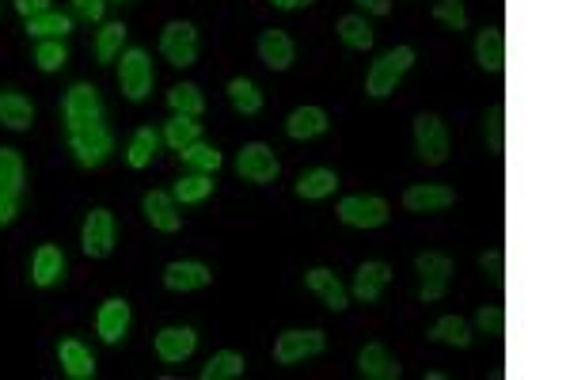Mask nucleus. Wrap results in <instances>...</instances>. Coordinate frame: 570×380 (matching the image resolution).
<instances>
[{
  "label": "nucleus",
  "instance_id": "nucleus-1",
  "mask_svg": "<svg viewBox=\"0 0 570 380\" xmlns=\"http://www.w3.org/2000/svg\"><path fill=\"white\" fill-rule=\"evenodd\" d=\"M411 65H415V50H411V46H396V50L380 54L377 61H373V69H369V76H365V92L373 95V99L392 95Z\"/></svg>",
  "mask_w": 570,
  "mask_h": 380
},
{
  "label": "nucleus",
  "instance_id": "nucleus-2",
  "mask_svg": "<svg viewBox=\"0 0 570 380\" xmlns=\"http://www.w3.org/2000/svg\"><path fill=\"white\" fill-rule=\"evenodd\" d=\"M114 149V137L103 122H88V126H73L69 130V152L76 156L80 168H99Z\"/></svg>",
  "mask_w": 570,
  "mask_h": 380
},
{
  "label": "nucleus",
  "instance_id": "nucleus-3",
  "mask_svg": "<svg viewBox=\"0 0 570 380\" xmlns=\"http://www.w3.org/2000/svg\"><path fill=\"white\" fill-rule=\"evenodd\" d=\"M415 149L422 156V164H430V168H441L449 160V130L437 114L422 111L415 118Z\"/></svg>",
  "mask_w": 570,
  "mask_h": 380
},
{
  "label": "nucleus",
  "instance_id": "nucleus-4",
  "mask_svg": "<svg viewBox=\"0 0 570 380\" xmlns=\"http://www.w3.org/2000/svg\"><path fill=\"white\" fill-rule=\"evenodd\" d=\"M160 54L168 65L175 69H187L198 61V31H194V23L187 19H171L168 27H164V35H160Z\"/></svg>",
  "mask_w": 570,
  "mask_h": 380
},
{
  "label": "nucleus",
  "instance_id": "nucleus-5",
  "mask_svg": "<svg viewBox=\"0 0 570 380\" xmlns=\"http://www.w3.org/2000/svg\"><path fill=\"white\" fill-rule=\"evenodd\" d=\"M339 221L350 228H380L388 225V217H392V209L384 198L377 194H350V198H342L339 202Z\"/></svg>",
  "mask_w": 570,
  "mask_h": 380
},
{
  "label": "nucleus",
  "instance_id": "nucleus-6",
  "mask_svg": "<svg viewBox=\"0 0 570 380\" xmlns=\"http://www.w3.org/2000/svg\"><path fill=\"white\" fill-rule=\"evenodd\" d=\"M236 171L244 175L247 183L266 187V183H274V179H278L282 164H278V156H274L270 145H263V141H247L244 149H240V156H236Z\"/></svg>",
  "mask_w": 570,
  "mask_h": 380
},
{
  "label": "nucleus",
  "instance_id": "nucleus-7",
  "mask_svg": "<svg viewBox=\"0 0 570 380\" xmlns=\"http://www.w3.org/2000/svg\"><path fill=\"white\" fill-rule=\"evenodd\" d=\"M152 61H149V54L145 50H126L122 54V65H118V84H122V95L130 99V103H141L145 95L152 92Z\"/></svg>",
  "mask_w": 570,
  "mask_h": 380
},
{
  "label": "nucleus",
  "instance_id": "nucleus-8",
  "mask_svg": "<svg viewBox=\"0 0 570 380\" xmlns=\"http://www.w3.org/2000/svg\"><path fill=\"white\" fill-rule=\"evenodd\" d=\"M415 270L422 274V289H418V297L426 304H434L445 297V289H449V274H453V259L449 255H441V251H422L415 259Z\"/></svg>",
  "mask_w": 570,
  "mask_h": 380
},
{
  "label": "nucleus",
  "instance_id": "nucleus-9",
  "mask_svg": "<svg viewBox=\"0 0 570 380\" xmlns=\"http://www.w3.org/2000/svg\"><path fill=\"white\" fill-rule=\"evenodd\" d=\"M80 247L88 259H107L114 251V217L111 209L95 206L88 217H84V228H80Z\"/></svg>",
  "mask_w": 570,
  "mask_h": 380
},
{
  "label": "nucleus",
  "instance_id": "nucleus-10",
  "mask_svg": "<svg viewBox=\"0 0 570 380\" xmlns=\"http://www.w3.org/2000/svg\"><path fill=\"white\" fill-rule=\"evenodd\" d=\"M327 350V335L323 331H285V335H278V342H274V361L278 365H297V361L304 358H316V354H323Z\"/></svg>",
  "mask_w": 570,
  "mask_h": 380
},
{
  "label": "nucleus",
  "instance_id": "nucleus-11",
  "mask_svg": "<svg viewBox=\"0 0 570 380\" xmlns=\"http://www.w3.org/2000/svg\"><path fill=\"white\" fill-rule=\"evenodd\" d=\"M65 122H69V130L73 126H88V122H99L103 118V99L95 92L92 84H73L69 95H65Z\"/></svg>",
  "mask_w": 570,
  "mask_h": 380
},
{
  "label": "nucleus",
  "instance_id": "nucleus-12",
  "mask_svg": "<svg viewBox=\"0 0 570 380\" xmlns=\"http://www.w3.org/2000/svg\"><path fill=\"white\" fill-rule=\"evenodd\" d=\"M213 282L206 263H194V259H175L164 266V285L171 293H194V289H206Z\"/></svg>",
  "mask_w": 570,
  "mask_h": 380
},
{
  "label": "nucleus",
  "instance_id": "nucleus-13",
  "mask_svg": "<svg viewBox=\"0 0 570 380\" xmlns=\"http://www.w3.org/2000/svg\"><path fill=\"white\" fill-rule=\"evenodd\" d=\"M130 304L122 301V297H111V301H103V308H99V316H95V331H99V339L103 342H122L126 339V331H130Z\"/></svg>",
  "mask_w": 570,
  "mask_h": 380
},
{
  "label": "nucleus",
  "instance_id": "nucleus-14",
  "mask_svg": "<svg viewBox=\"0 0 570 380\" xmlns=\"http://www.w3.org/2000/svg\"><path fill=\"white\" fill-rule=\"evenodd\" d=\"M358 369H361V377H369V380H399L403 377V365H399V361L388 354V346H380V342L361 346Z\"/></svg>",
  "mask_w": 570,
  "mask_h": 380
},
{
  "label": "nucleus",
  "instance_id": "nucleus-15",
  "mask_svg": "<svg viewBox=\"0 0 570 380\" xmlns=\"http://www.w3.org/2000/svg\"><path fill=\"white\" fill-rule=\"evenodd\" d=\"M141 209H145L149 225L160 228V232H179V228H183V213L175 209V198L164 194V190H149V194L141 198Z\"/></svg>",
  "mask_w": 570,
  "mask_h": 380
},
{
  "label": "nucleus",
  "instance_id": "nucleus-16",
  "mask_svg": "<svg viewBox=\"0 0 570 380\" xmlns=\"http://www.w3.org/2000/svg\"><path fill=\"white\" fill-rule=\"evenodd\" d=\"M194 346H198L194 327H164V331L156 335V358L175 365V361H187L190 354H194Z\"/></svg>",
  "mask_w": 570,
  "mask_h": 380
},
{
  "label": "nucleus",
  "instance_id": "nucleus-17",
  "mask_svg": "<svg viewBox=\"0 0 570 380\" xmlns=\"http://www.w3.org/2000/svg\"><path fill=\"white\" fill-rule=\"evenodd\" d=\"M304 285H308V289H312V293H316V297H320V301L327 304L331 312H346V308H350V297H346V289H342V282L335 278V274H331V270H327V266H316V270H308V274H304Z\"/></svg>",
  "mask_w": 570,
  "mask_h": 380
},
{
  "label": "nucleus",
  "instance_id": "nucleus-18",
  "mask_svg": "<svg viewBox=\"0 0 570 380\" xmlns=\"http://www.w3.org/2000/svg\"><path fill=\"white\" fill-rule=\"evenodd\" d=\"M456 202V194L449 187H437V183H422V187H411L403 194V209L407 213H441Z\"/></svg>",
  "mask_w": 570,
  "mask_h": 380
},
{
  "label": "nucleus",
  "instance_id": "nucleus-19",
  "mask_svg": "<svg viewBox=\"0 0 570 380\" xmlns=\"http://www.w3.org/2000/svg\"><path fill=\"white\" fill-rule=\"evenodd\" d=\"M57 361H61V373L69 380H92L95 377V358L92 350L80 339H65L57 346Z\"/></svg>",
  "mask_w": 570,
  "mask_h": 380
},
{
  "label": "nucleus",
  "instance_id": "nucleus-20",
  "mask_svg": "<svg viewBox=\"0 0 570 380\" xmlns=\"http://www.w3.org/2000/svg\"><path fill=\"white\" fill-rule=\"evenodd\" d=\"M475 61L483 73H502L506 69V35L498 27H483L479 38H475Z\"/></svg>",
  "mask_w": 570,
  "mask_h": 380
},
{
  "label": "nucleus",
  "instance_id": "nucleus-21",
  "mask_svg": "<svg viewBox=\"0 0 570 380\" xmlns=\"http://www.w3.org/2000/svg\"><path fill=\"white\" fill-rule=\"evenodd\" d=\"M259 61H263L266 69H274V73H285L289 65H293V38L278 31V27H270L259 35Z\"/></svg>",
  "mask_w": 570,
  "mask_h": 380
},
{
  "label": "nucleus",
  "instance_id": "nucleus-22",
  "mask_svg": "<svg viewBox=\"0 0 570 380\" xmlns=\"http://www.w3.org/2000/svg\"><path fill=\"white\" fill-rule=\"evenodd\" d=\"M388 282H392V266L388 263H361L358 274H354V297L361 304H377Z\"/></svg>",
  "mask_w": 570,
  "mask_h": 380
},
{
  "label": "nucleus",
  "instance_id": "nucleus-23",
  "mask_svg": "<svg viewBox=\"0 0 570 380\" xmlns=\"http://www.w3.org/2000/svg\"><path fill=\"white\" fill-rule=\"evenodd\" d=\"M327 111L323 107H297V111L285 118V133L293 137V141H312V137H320L327 133Z\"/></svg>",
  "mask_w": 570,
  "mask_h": 380
},
{
  "label": "nucleus",
  "instance_id": "nucleus-24",
  "mask_svg": "<svg viewBox=\"0 0 570 380\" xmlns=\"http://www.w3.org/2000/svg\"><path fill=\"white\" fill-rule=\"evenodd\" d=\"M61 274H65V255H61V247L42 244L35 251V259H31V282L46 289V285L61 282Z\"/></svg>",
  "mask_w": 570,
  "mask_h": 380
},
{
  "label": "nucleus",
  "instance_id": "nucleus-25",
  "mask_svg": "<svg viewBox=\"0 0 570 380\" xmlns=\"http://www.w3.org/2000/svg\"><path fill=\"white\" fill-rule=\"evenodd\" d=\"M31 122H35V107H31V99L19 92H0V126H8V130H31Z\"/></svg>",
  "mask_w": 570,
  "mask_h": 380
},
{
  "label": "nucleus",
  "instance_id": "nucleus-26",
  "mask_svg": "<svg viewBox=\"0 0 570 380\" xmlns=\"http://www.w3.org/2000/svg\"><path fill=\"white\" fill-rule=\"evenodd\" d=\"M335 187H339V175H335V171L312 168L297 179V198H304V202H320L327 194H335Z\"/></svg>",
  "mask_w": 570,
  "mask_h": 380
},
{
  "label": "nucleus",
  "instance_id": "nucleus-27",
  "mask_svg": "<svg viewBox=\"0 0 570 380\" xmlns=\"http://www.w3.org/2000/svg\"><path fill=\"white\" fill-rule=\"evenodd\" d=\"M160 152V133L152 130V126H141V130H133L130 137V149H126V164L130 168H149L152 164V156Z\"/></svg>",
  "mask_w": 570,
  "mask_h": 380
},
{
  "label": "nucleus",
  "instance_id": "nucleus-28",
  "mask_svg": "<svg viewBox=\"0 0 570 380\" xmlns=\"http://www.w3.org/2000/svg\"><path fill=\"white\" fill-rule=\"evenodd\" d=\"M225 92H228V103H232L240 114H259V111H263V92L255 88V80H247V76H232Z\"/></svg>",
  "mask_w": 570,
  "mask_h": 380
},
{
  "label": "nucleus",
  "instance_id": "nucleus-29",
  "mask_svg": "<svg viewBox=\"0 0 570 380\" xmlns=\"http://www.w3.org/2000/svg\"><path fill=\"white\" fill-rule=\"evenodd\" d=\"M209 194H213V175H206V171H190V175H183V179L175 183V190H171V198L183 202V206L206 202Z\"/></svg>",
  "mask_w": 570,
  "mask_h": 380
},
{
  "label": "nucleus",
  "instance_id": "nucleus-30",
  "mask_svg": "<svg viewBox=\"0 0 570 380\" xmlns=\"http://www.w3.org/2000/svg\"><path fill=\"white\" fill-rule=\"evenodd\" d=\"M168 107L175 114H190V118H202V111H206V95H202V88L198 84H190V80H183V84H175L168 92Z\"/></svg>",
  "mask_w": 570,
  "mask_h": 380
},
{
  "label": "nucleus",
  "instance_id": "nucleus-31",
  "mask_svg": "<svg viewBox=\"0 0 570 380\" xmlns=\"http://www.w3.org/2000/svg\"><path fill=\"white\" fill-rule=\"evenodd\" d=\"M430 339L445 342V346H456V350H468V346H472V327L460 320V316H441V320L430 327Z\"/></svg>",
  "mask_w": 570,
  "mask_h": 380
},
{
  "label": "nucleus",
  "instance_id": "nucleus-32",
  "mask_svg": "<svg viewBox=\"0 0 570 380\" xmlns=\"http://www.w3.org/2000/svg\"><path fill=\"white\" fill-rule=\"evenodd\" d=\"M164 141H168L175 152H183L187 145L202 141V122H198V118H190V114H175L168 126H164Z\"/></svg>",
  "mask_w": 570,
  "mask_h": 380
},
{
  "label": "nucleus",
  "instance_id": "nucleus-33",
  "mask_svg": "<svg viewBox=\"0 0 570 380\" xmlns=\"http://www.w3.org/2000/svg\"><path fill=\"white\" fill-rule=\"evenodd\" d=\"M244 354L236 350H217L213 358L202 365V380H232V377H244Z\"/></svg>",
  "mask_w": 570,
  "mask_h": 380
},
{
  "label": "nucleus",
  "instance_id": "nucleus-34",
  "mask_svg": "<svg viewBox=\"0 0 570 380\" xmlns=\"http://www.w3.org/2000/svg\"><path fill=\"white\" fill-rule=\"evenodd\" d=\"M339 38H342V46H350V50H373L377 31H373L361 16H342L339 19Z\"/></svg>",
  "mask_w": 570,
  "mask_h": 380
},
{
  "label": "nucleus",
  "instance_id": "nucleus-35",
  "mask_svg": "<svg viewBox=\"0 0 570 380\" xmlns=\"http://www.w3.org/2000/svg\"><path fill=\"white\" fill-rule=\"evenodd\" d=\"M27 31L35 38H65L73 31V19L65 16V12H42V16H31L27 19Z\"/></svg>",
  "mask_w": 570,
  "mask_h": 380
},
{
  "label": "nucleus",
  "instance_id": "nucleus-36",
  "mask_svg": "<svg viewBox=\"0 0 570 380\" xmlns=\"http://www.w3.org/2000/svg\"><path fill=\"white\" fill-rule=\"evenodd\" d=\"M23 190V156L16 149H0V194L19 198Z\"/></svg>",
  "mask_w": 570,
  "mask_h": 380
},
{
  "label": "nucleus",
  "instance_id": "nucleus-37",
  "mask_svg": "<svg viewBox=\"0 0 570 380\" xmlns=\"http://www.w3.org/2000/svg\"><path fill=\"white\" fill-rule=\"evenodd\" d=\"M122 42H126V23H103L99 35H95V57L107 65L122 54Z\"/></svg>",
  "mask_w": 570,
  "mask_h": 380
},
{
  "label": "nucleus",
  "instance_id": "nucleus-38",
  "mask_svg": "<svg viewBox=\"0 0 570 380\" xmlns=\"http://www.w3.org/2000/svg\"><path fill=\"white\" fill-rule=\"evenodd\" d=\"M65 61H69V50H65V42H61V38H38L35 65L42 69V73H57V69H65Z\"/></svg>",
  "mask_w": 570,
  "mask_h": 380
},
{
  "label": "nucleus",
  "instance_id": "nucleus-39",
  "mask_svg": "<svg viewBox=\"0 0 570 380\" xmlns=\"http://www.w3.org/2000/svg\"><path fill=\"white\" fill-rule=\"evenodd\" d=\"M183 160H187L194 171H206V175H213V171L221 168V152L213 149V145H206V141L187 145V149H183Z\"/></svg>",
  "mask_w": 570,
  "mask_h": 380
},
{
  "label": "nucleus",
  "instance_id": "nucleus-40",
  "mask_svg": "<svg viewBox=\"0 0 570 380\" xmlns=\"http://www.w3.org/2000/svg\"><path fill=\"white\" fill-rule=\"evenodd\" d=\"M434 19L445 23L449 31H464V27H468V8H464V0H437Z\"/></svg>",
  "mask_w": 570,
  "mask_h": 380
},
{
  "label": "nucleus",
  "instance_id": "nucleus-41",
  "mask_svg": "<svg viewBox=\"0 0 570 380\" xmlns=\"http://www.w3.org/2000/svg\"><path fill=\"white\" fill-rule=\"evenodd\" d=\"M487 145L491 152L506 149V103H491L487 111Z\"/></svg>",
  "mask_w": 570,
  "mask_h": 380
},
{
  "label": "nucleus",
  "instance_id": "nucleus-42",
  "mask_svg": "<svg viewBox=\"0 0 570 380\" xmlns=\"http://www.w3.org/2000/svg\"><path fill=\"white\" fill-rule=\"evenodd\" d=\"M475 320H479V327H483L487 335H502V331H506V312H502L498 304L479 308V316H475Z\"/></svg>",
  "mask_w": 570,
  "mask_h": 380
},
{
  "label": "nucleus",
  "instance_id": "nucleus-43",
  "mask_svg": "<svg viewBox=\"0 0 570 380\" xmlns=\"http://www.w3.org/2000/svg\"><path fill=\"white\" fill-rule=\"evenodd\" d=\"M73 12L88 23H99L103 12H107V0H73Z\"/></svg>",
  "mask_w": 570,
  "mask_h": 380
},
{
  "label": "nucleus",
  "instance_id": "nucleus-44",
  "mask_svg": "<svg viewBox=\"0 0 570 380\" xmlns=\"http://www.w3.org/2000/svg\"><path fill=\"white\" fill-rule=\"evenodd\" d=\"M479 266H483V270H491V274H502V270H506V255H502V247H491V251H483Z\"/></svg>",
  "mask_w": 570,
  "mask_h": 380
},
{
  "label": "nucleus",
  "instance_id": "nucleus-45",
  "mask_svg": "<svg viewBox=\"0 0 570 380\" xmlns=\"http://www.w3.org/2000/svg\"><path fill=\"white\" fill-rule=\"evenodd\" d=\"M19 217V202L12 194H0V228H8Z\"/></svg>",
  "mask_w": 570,
  "mask_h": 380
},
{
  "label": "nucleus",
  "instance_id": "nucleus-46",
  "mask_svg": "<svg viewBox=\"0 0 570 380\" xmlns=\"http://www.w3.org/2000/svg\"><path fill=\"white\" fill-rule=\"evenodd\" d=\"M16 12L23 19L42 16V12H50V0H16Z\"/></svg>",
  "mask_w": 570,
  "mask_h": 380
},
{
  "label": "nucleus",
  "instance_id": "nucleus-47",
  "mask_svg": "<svg viewBox=\"0 0 570 380\" xmlns=\"http://www.w3.org/2000/svg\"><path fill=\"white\" fill-rule=\"evenodd\" d=\"M354 4H361V8L373 12V16H388V12H392V0H354Z\"/></svg>",
  "mask_w": 570,
  "mask_h": 380
},
{
  "label": "nucleus",
  "instance_id": "nucleus-48",
  "mask_svg": "<svg viewBox=\"0 0 570 380\" xmlns=\"http://www.w3.org/2000/svg\"><path fill=\"white\" fill-rule=\"evenodd\" d=\"M274 8H282V12H293V8H308V4H316V0H270Z\"/></svg>",
  "mask_w": 570,
  "mask_h": 380
}]
</instances>
